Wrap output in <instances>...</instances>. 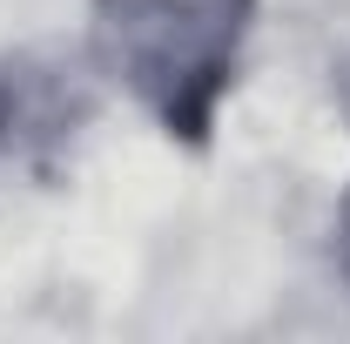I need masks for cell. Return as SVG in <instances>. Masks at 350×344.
I'll return each mask as SVG.
<instances>
[{"label": "cell", "mask_w": 350, "mask_h": 344, "mask_svg": "<svg viewBox=\"0 0 350 344\" xmlns=\"http://www.w3.org/2000/svg\"><path fill=\"white\" fill-rule=\"evenodd\" d=\"M344 257H350V216H344Z\"/></svg>", "instance_id": "cell-1"}]
</instances>
